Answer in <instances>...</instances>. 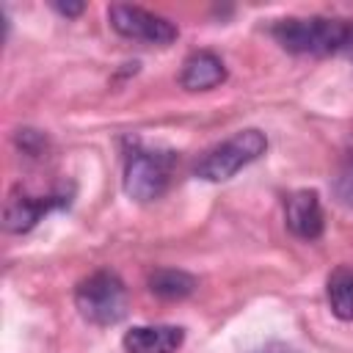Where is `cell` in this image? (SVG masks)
Returning a JSON list of instances; mask_svg holds the SVG:
<instances>
[{"label":"cell","mask_w":353,"mask_h":353,"mask_svg":"<svg viewBox=\"0 0 353 353\" xmlns=\"http://www.w3.org/2000/svg\"><path fill=\"white\" fill-rule=\"evenodd\" d=\"M273 39L295 55H334L345 52L353 36L350 19L331 17H287L273 25Z\"/></svg>","instance_id":"1"},{"label":"cell","mask_w":353,"mask_h":353,"mask_svg":"<svg viewBox=\"0 0 353 353\" xmlns=\"http://www.w3.org/2000/svg\"><path fill=\"white\" fill-rule=\"evenodd\" d=\"M127 287L113 270H94L74 290L77 312L94 325H116L127 314Z\"/></svg>","instance_id":"2"},{"label":"cell","mask_w":353,"mask_h":353,"mask_svg":"<svg viewBox=\"0 0 353 353\" xmlns=\"http://www.w3.org/2000/svg\"><path fill=\"white\" fill-rule=\"evenodd\" d=\"M268 149V138L265 132L248 127L234 132L232 138H226L223 143H218L215 149L204 152V157L196 163V176L207 179V182H223L229 176H234L240 168H245L248 163L259 160Z\"/></svg>","instance_id":"3"},{"label":"cell","mask_w":353,"mask_h":353,"mask_svg":"<svg viewBox=\"0 0 353 353\" xmlns=\"http://www.w3.org/2000/svg\"><path fill=\"white\" fill-rule=\"evenodd\" d=\"M171 152L132 146L124 163V190L135 201H154L165 193L171 179Z\"/></svg>","instance_id":"4"},{"label":"cell","mask_w":353,"mask_h":353,"mask_svg":"<svg viewBox=\"0 0 353 353\" xmlns=\"http://www.w3.org/2000/svg\"><path fill=\"white\" fill-rule=\"evenodd\" d=\"M108 19L119 36L141 41V44L165 47L179 36V30L171 19H165L154 11H146L141 6H130V3H113L108 8Z\"/></svg>","instance_id":"5"},{"label":"cell","mask_w":353,"mask_h":353,"mask_svg":"<svg viewBox=\"0 0 353 353\" xmlns=\"http://www.w3.org/2000/svg\"><path fill=\"white\" fill-rule=\"evenodd\" d=\"M66 204V199L61 196H28L22 190H14L6 201V210H3V226L14 234H25L30 232L50 210Z\"/></svg>","instance_id":"6"},{"label":"cell","mask_w":353,"mask_h":353,"mask_svg":"<svg viewBox=\"0 0 353 353\" xmlns=\"http://www.w3.org/2000/svg\"><path fill=\"white\" fill-rule=\"evenodd\" d=\"M284 221L301 240H317L323 234V207L317 190H295L284 201Z\"/></svg>","instance_id":"7"},{"label":"cell","mask_w":353,"mask_h":353,"mask_svg":"<svg viewBox=\"0 0 353 353\" xmlns=\"http://www.w3.org/2000/svg\"><path fill=\"white\" fill-rule=\"evenodd\" d=\"M182 342L185 331L179 325H135L121 339L127 353H176Z\"/></svg>","instance_id":"8"},{"label":"cell","mask_w":353,"mask_h":353,"mask_svg":"<svg viewBox=\"0 0 353 353\" xmlns=\"http://www.w3.org/2000/svg\"><path fill=\"white\" fill-rule=\"evenodd\" d=\"M223 80H226V66L210 50L190 52L179 72V85L185 91H210L215 85H221Z\"/></svg>","instance_id":"9"},{"label":"cell","mask_w":353,"mask_h":353,"mask_svg":"<svg viewBox=\"0 0 353 353\" xmlns=\"http://www.w3.org/2000/svg\"><path fill=\"white\" fill-rule=\"evenodd\" d=\"M196 287H199L196 276L176 270V268H157L149 273V290L165 301H182V298L193 295Z\"/></svg>","instance_id":"10"},{"label":"cell","mask_w":353,"mask_h":353,"mask_svg":"<svg viewBox=\"0 0 353 353\" xmlns=\"http://www.w3.org/2000/svg\"><path fill=\"white\" fill-rule=\"evenodd\" d=\"M328 306L339 320H353V270L336 268L328 276Z\"/></svg>","instance_id":"11"},{"label":"cell","mask_w":353,"mask_h":353,"mask_svg":"<svg viewBox=\"0 0 353 353\" xmlns=\"http://www.w3.org/2000/svg\"><path fill=\"white\" fill-rule=\"evenodd\" d=\"M17 141H19V146L28 152V154H39L41 149H44V135L41 132H36V130H19V135H17Z\"/></svg>","instance_id":"12"},{"label":"cell","mask_w":353,"mask_h":353,"mask_svg":"<svg viewBox=\"0 0 353 353\" xmlns=\"http://www.w3.org/2000/svg\"><path fill=\"white\" fill-rule=\"evenodd\" d=\"M52 8L63 17H77L83 11V3H52Z\"/></svg>","instance_id":"13"},{"label":"cell","mask_w":353,"mask_h":353,"mask_svg":"<svg viewBox=\"0 0 353 353\" xmlns=\"http://www.w3.org/2000/svg\"><path fill=\"white\" fill-rule=\"evenodd\" d=\"M259 353H298V350H292L290 345H281V342H270V345H265Z\"/></svg>","instance_id":"14"},{"label":"cell","mask_w":353,"mask_h":353,"mask_svg":"<svg viewBox=\"0 0 353 353\" xmlns=\"http://www.w3.org/2000/svg\"><path fill=\"white\" fill-rule=\"evenodd\" d=\"M345 55H350V58H353V36H350V44H347V50H345Z\"/></svg>","instance_id":"15"},{"label":"cell","mask_w":353,"mask_h":353,"mask_svg":"<svg viewBox=\"0 0 353 353\" xmlns=\"http://www.w3.org/2000/svg\"><path fill=\"white\" fill-rule=\"evenodd\" d=\"M350 196H353V193H350Z\"/></svg>","instance_id":"16"}]
</instances>
